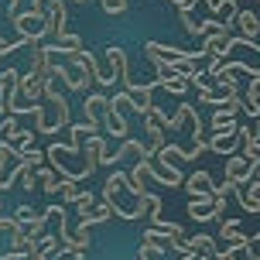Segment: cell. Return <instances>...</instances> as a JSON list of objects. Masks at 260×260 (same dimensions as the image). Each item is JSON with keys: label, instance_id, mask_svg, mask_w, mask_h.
Listing matches in <instances>:
<instances>
[{"label": "cell", "instance_id": "cell-25", "mask_svg": "<svg viewBox=\"0 0 260 260\" xmlns=\"http://www.w3.org/2000/svg\"><path fill=\"white\" fill-rule=\"evenodd\" d=\"M144 209H147V216H151V222H161L165 216H161V199L157 195H151V192H144Z\"/></svg>", "mask_w": 260, "mask_h": 260}, {"label": "cell", "instance_id": "cell-20", "mask_svg": "<svg viewBox=\"0 0 260 260\" xmlns=\"http://www.w3.org/2000/svg\"><path fill=\"white\" fill-rule=\"evenodd\" d=\"M4 141L14 144L17 151H24V147H31L35 144V130H24V127H14L11 134H4Z\"/></svg>", "mask_w": 260, "mask_h": 260}, {"label": "cell", "instance_id": "cell-15", "mask_svg": "<svg viewBox=\"0 0 260 260\" xmlns=\"http://www.w3.org/2000/svg\"><path fill=\"white\" fill-rule=\"evenodd\" d=\"M106 62H110V69H113V72H117L120 82H123V79H130V62H127V52H123V48L110 45V48H106Z\"/></svg>", "mask_w": 260, "mask_h": 260}, {"label": "cell", "instance_id": "cell-7", "mask_svg": "<svg viewBox=\"0 0 260 260\" xmlns=\"http://www.w3.org/2000/svg\"><path fill=\"white\" fill-rule=\"evenodd\" d=\"M58 76H62V82L72 92H86V86H89V72L82 69V62H79L76 55H72V62L58 65Z\"/></svg>", "mask_w": 260, "mask_h": 260}, {"label": "cell", "instance_id": "cell-37", "mask_svg": "<svg viewBox=\"0 0 260 260\" xmlns=\"http://www.w3.org/2000/svg\"><path fill=\"white\" fill-rule=\"evenodd\" d=\"M76 4H86V0H76Z\"/></svg>", "mask_w": 260, "mask_h": 260}, {"label": "cell", "instance_id": "cell-21", "mask_svg": "<svg viewBox=\"0 0 260 260\" xmlns=\"http://www.w3.org/2000/svg\"><path fill=\"white\" fill-rule=\"evenodd\" d=\"M182 188H188V195H199V192H206V188H212V175L209 171H195L192 178H185Z\"/></svg>", "mask_w": 260, "mask_h": 260}, {"label": "cell", "instance_id": "cell-10", "mask_svg": "<svg viewBox=\"0 0 260 260\" xmlns=\"http://www.w3.org/2000/svg\"><path fill=\"white\" fill-rule=\"evenodd\" d=\"M100 127H106L117 141H123V137H130V123H127V117L120 113V110H113V106H106V113H103V120H100Z\"/></svg>", "mask_w": 260, "mask_h": 260}, {"label": "cell", "instance_id": "cell-9", "mask_svg": "<svg viewBox=\"0 0 260 260\" xmlns=\"http://www.w3.org/2000/svg\"><path fill=\"white\" fill-rule=\"evenodd\" d=\"M45 21H48V35H65V21H69V7L65 0H48V11H45Z\"/></svg>", "mask_w": 260, "mask_h": 260}, {"label": "cell", "instance_id": "cell-19", "mask_svg": "<svg viewBox=\"0 0 260 260\" xmlns=\"http://www.w3.org/2000/svg\"><path fill=\"white\" fill-rule=\"evenodd\" d=\"M188 250H195V253H206V257H216L219 243H216V236L199 233V236H188Z\"/></svg>", "mask_w": 260, "mask_h": 260}, {"label": "cell", "instance_id": "cell-12", "mask_svg": "<svg viewBox=\"0 0 260 260\" xmlns=\"http://www.w3.org/2000/svg\"><path fill=\"white\" fill-rule=\"evenodd\" d=\"M106 106H110V96H103V92H89V96L82 100V113H86V120L100 123L103 113H106Z\"/></svg>", "mask_w": 260, "mask_h": 260}, {"label": "cell", "instance_id": "cell-31", "mask_svg": "<svg viewBox=\"0 0 260 260\" xmlns=\"http://www.w3.org/2000/svg\"><path fill=\"white\" fill-rule=\"evenodd\" d=\"M212 195H216V199H226V195H233V182L226 178L222 185H212Z\"/></svg>", "mask_w": 260, "mask_h": 260}, {"label": "cell", "instance_id": "cell-33", "mask_svg": "<svg viewBox=\"0 0 260 260\" xmlns=\"http://www.w3.org/2000/svg\"><path fill=\"white\" fill-rule=\"evenodd\" d=\"M7 7H11V17H14V14L21 11V0H7Z\"/></svg>", "mask_w": 260, "mask_h": 260}, {"label": "cell", "instance_id": "cell-23", "mask_svg": "<svg viewBox=\"0 0 260 260\" xmlns=\"http://www.w3.org/2000/svg\"><path fill=\"white\" fill-rule=\"evenodd\" d=\"M236 123V110H230V106H219L216 113H212V130L219 127H233Z\"/></svg>", "mask_w": 260, "mask_h": 260}, {"label": "cell", "instance_id": "cell-30", "mask_svg": "<svg viewBox=\"0 0 260 260\" xmlns=\"http://www.w3.org/2000/svg\"><path fill=\"white\" fill-rule=\"evenodd\" d=\"M96 82H100V86H113V82H117V72L100 65V72H96Z\"/></svg>", "mask_w": 260, "mask_h": 260}, {"label": "cell", "instance_id": "cell-1", "mask_svg": "<svg viewBox=\"0 0 260 260\" xmlns=\"http://www.w3.org/2000/svg\"><path fill=\"white\" fill-rule=\"evenodd\" d=\"M103 202H110L113 216H120V219H141L144 185L130 182V175H123V171H110V178L103 185Z\"/></svg>", "mask_w": 260, "mask_h": 260}, {"label": "cell", "instance_id": "cell-35", "mask_svg": "<svg viewBox=\"0 0 260 260\" xmlns=\"http://www.w3.org/2000/svg\"><path fill=\"white\" fill-rule=\"evenodd\" d=\"M0 212H4V199H0Z\"/></svg>", "mask_w": 260, "mask_h": 260}, {"label": "cell", "instance_id": "cell-28", "mask_svg": "<svg viewBox=\"0 0 260 260\" xmlns=\"http://www.w3.org/2000/svg\"><path fill=\"white\" fill-rule=\"evenodd\" d=\"M182 27L192 35V38H199V21L192 17V11H182Z\"/></svg>", "mask_w": 260, "mask_h": 260}, {"label": "cell", "instance_id": "cell-13", "mask_svg": "<svg viewBox=\"0 0 260 260\" xmlns=\"http://www.w3.org/2000/svg\"><path fill=\"white\" fill-rule=\"evenodd\" d=\"M233 24H236V31H240L243 38H253V41H257V35H260V17L253 11H236Z\"/></svg>", "mask_w": 260, "mask_h": 260}, {"label": "cell", "instance_id": "cell-11", "mask_svg": "<svg viewBox=\"0 0 260 260\" xmlns=\"http://www.w3.org/2000/svg\"><path fill=\"white\" fill-rule=\"evenodd\" d=\"M226 178L233 185H247L250 182V161L247 154H230L226 157Z\"/></svg>", "mask_w": 260, "mask_h": 260}, {"label": "cell", "instance_id": "cell-32", "mask_svg": "<svg viewBox=\"0 0 260 260\" xmlns=\"http://www.w3.org/2000/svg\"><path fill=\"white\" fill-rule=\"evenodd\" d=\"M0 260H31V253H17V250H7V253H0Z\"/></svg>", "mask_w": 260, "mask_h": 260}, {"label": "cell", "instance_id": "cell-24", "mask_svg": "<svg viewBox=\"0 0 260 260\" xmlns=\"http://www.w3.org/2000/svg\"><path fill=\"white\" fill-rule=\"evenodd\" d=\"M55 48H58V52L76 55L79 48H82V38H79V35H69V31H65V35H58V45H55Z\"/></svg>", "mask_w": 260, "mask_h": 260}, {"label": "cell", "instance_id": "cell-16", "mask_svg": "<svg viewBox=\"0 0 260 260\" xmlns=\"http://www.w3.org/2000/svg\"><path fill=\"white\" fill-rule=\"evenodd\" d=\"M17 79H21L17 69H4V72H0V103L4 106H11L14 92H17Z\"/></svg>", "mask_w": 260, "mask_h": 260}, {"label": "cell", "instance_id": "cell-14", "mask_svg": "<svg viewBox=\"0 0 260 260\" xmlns=\"http://www.w3.org/2000/svg\"><path fill=\"white\" fill-rule=\"evenodd\" d=\"M82 144H86V157H89L92 165H103L106 157H110V151H106V141L100 137V134H86V137H82Z\"/></svg>", "mask_w": 260, "mask_h": 260}, {"label": "cell", "instance_id": "cell-3", "mask_svg": "<svg viewBox=\"0 0 260 260\" xmlns=\"http://www.w3.org/2000/svg\"><path fill=\"white\" fill-rule=\"evenodd\" d=\"M11 21H14L17 35H21L27 45H31V41H41L48 35V21H45V14H38V11H17Z\"/></svg>", "mask_w": 260, "mask_h": 260}, {"label": "cell", "instance_id": "cell-5", "mask_svg": "<svg viewBox=\"0 0 260 260\" xmlns=\"http://www.w3.org/2000/svg\"><path fill=\"white\" fill-rule=\"evenodd\" d=\"M144 130H147V147H151V154H157L161 147H165V134H168V117L157 110V106H151L147 113H144Z\"/></svg>", "mask_w": 260, "mask_h": 260}, {"label": "cell", "instance_id": "cell-4", "mask_svg": "<svg viewBox=\"0 0 260 260\" xmlns=\"http://www.w3.org/2000/svg\"><path fill=\"white\" fill-rule=\"evenodd\" d=\"M144 161H147V175L154 178L157 185H168V188H182L185 185V175L171 161H165L161 154H144Z\"/></svg>", "mask_w": 260, "mask_h": 260}, {"label": "cell", "instance_id": "cell-22", "mask_svg": "<svg viewBox=\"0 0 260 260\" xmlns=\"http://www.w3.org/2000/svg\"><path fill=\"white\" fill-rule=\"evenodd\" d=\"M58 192H62V206H76V199H79L82 192H86V188H82V182L62 178V188H58Z\"/></svg>", "mask_w": 260, "mask_h": 260}, {"label": "cell", "instance_id": "cell-6", "mask_svg": "<svg viewBox=\"0 0 260 260\" xmlns=\"http://www.w3.org/2000/svg\"><path fill=\"white\" fill-rule=\"evenodd\" d=\"M243 144V137H240V123H233V127H219V130H209V151H216V154L230 157L236 154V147Z\"/></svg>", "mask_w": 260, "mask_h": 260}, {"label": "cell", "instance_id": "cell-29", "mask_svg": "<svg viewBox=\"0 0 260 260\" xmlns=\"http://www.w3.org/2000/svg\"><path fill=\"white\" fill-rule=\"evenodd\" d=\"M106 14H127V0H100Z\"/></svg>", "mask_w": 260, "mask_h": 260}, {"label": "cell", "instance_id": "cell-2", "mask_svg": "<svg viewBox=\"0 0 260 260\" xmlns=\"http://www.w3.org/2000/svg\"><path fill=\"white\" fill-rule=\"evenodd\" d=\"M17 178H21V151L14 144L0 141V195L11 192Z\"/></svg>", "mask_w": 260, "mask_h": 260}, {"label": "cell", "instance_id": "cell-27", "mask_svg": "<svg viewBox=\"0 0 260 260\" xmlns=\"http://www.w3.org/2000/svg\"><path fill=\"white\" fill-rule=\"evenodd\" d=\"M14 216H17V222H21V226H27V222H35V216H38V212H35L31 206H17V209H14Z\"/></svg>", "mask_w": 260, "mask_h": 260}, {"label": "cell", "instance_id": "cell-18", "mask_svg": "<svg viewBox=\"0 0 260 260\" xmlns=\"http://www.w3.org/2000/svg\"><path fill=\"white\" fill-rule=\"evenodd\" d=\"M38 188L48 195H58V188H62V175L55 168H38Z\"/></svg>", "mask_w": 260, "mask_h": 260}, {"label": "cell", "instance_id": "cell-26", "mask_svg": "<svg viewBox=\"0 0 260 260\" xmlns=\"http://www.w3.org/2000/svg\"><path fill=\"white\" fill-rule=\"evenodd\" d=\"M24 226L17 222V216H0V236H14V233H21Z\"/></svg>", "mask_w": 260, "mask_h": 260}, {"label": "cell", "instance_id": "cell-8", "mask_svg": "<svg viewBox=\"0 0 260 260\" xmlns=\"http://www.w3.org/2000/svg\"><path fill=\"white\" fill-rule=\"evenodd\" d=\"M216 195H212V188H206V192L192 195V202H188V216H192L195 222H209L216 219Z\"/></svg>", "mask_w": 260, "mask_h": 260}, {"label": "cell", "instance_id": "cell-34", "mask_svg": "<svg viewBox=\"0 0 260 260\" xmlns=\"http://www.w3.org/2000/svg\"><path fill=\"white\" fill-rule=\"evenodd\" d=\"M247 188H253V192H260V178H253V182H247Z\"/></svg>", "mask_w": 260, "mask_h": 260}, {"label": "cell", "instance_id": "cell-36", "mask_svg": "<svg viewBox=\"0 0 260 260\" xmlns=\"http://www.w3.org/2000/svg\"><path fill=\"white\" fill-rule=\"evenodd\" d=\"M253 144H257V151H260V141H253Z\"/></svg>", "mask_w": 260, "mask_h": 260}, {"label": "cell", "instance_id": "cell-17", "mask_svg": "<svg viewBox=\"0 0 260 260\" xmlns=\"http://www.w3.org/2000/svg\"><path fill=\"white\" fill-rule=\"evenodd\" d=\"M233 195L240 199L243 212H253V216H260V192H253V188H247V185H233Z\"/></svg>", "mask_w": 260, "mask_h": 260}]
</instances>
